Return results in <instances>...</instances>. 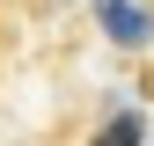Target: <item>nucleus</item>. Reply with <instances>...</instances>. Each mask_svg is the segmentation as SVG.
<instances>
[{
    "instance_id": "f257e3e1",
    "label": "nucleus",
    "mask_w": 154,
    "mask_h": 146,
    "mask_svg": "<svg viewBox=\"0 0 154 146\" xmlns=\"http://www.w3.org/2000/svg\"><path fill=\"white\" fill-rule=\"evenodd\" d=\"M95 146H140V124H132V117H125V124H118V132H110V139H95Z\"/></svg>"
},
{
    "instance_id": "f03ea898",
    "label": "nucleus",
    "mask_w": 154,
    "mask_h": 146,
    "mask_svg": "<svg viewBox=\"0 0 154 146\" xmlns=\"http://www.w3.org/2000/svg\"><path fill=\"white\" fill-rule=\"evenodd\" d=\"M8 44H15V15H8V0H0V59H8Z\"/></svg>"
}]
</instances>
